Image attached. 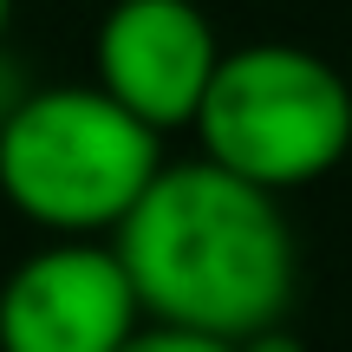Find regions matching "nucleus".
<instances>
[{"label":"nucleus","mask_w":352,"mask_h":352,"mask_svg":"<svg viewBox=\"0 0 352 352\" xmlns=\"http://www.w3.org/2000/svg\"><path fill=\"white\" fill-rule=\"evenodd\" d=\"M235 352H307V340L294 327H267V333H254V340H241Z\"/></svg>","instance_id":"7"},{"label":"nucleus","mask_w":352,"mask_h":352,"mask_svg":"<svg viewBox=\"0 0 352 352\" xmlns=\"http://www.w3.org/2000/svg\"><path fill=\"white\" fill-rule=\"evenodd\" d=\"M111 254L151 327L241 346L287 327L300 287V248L280 196L215 170L209 157L164 164L131 215L111 228Z\"/></svg>","instance_id":"1"},{"label":"nucleus","mask_w":352,"mask_h":352,"mask_svg":"<svg viewBox=\"0 0 352 352\" xmlns=\"http://www.w3.org/2000/svg\"><path fill=\"white\" fill-rule=\"evenodd\" d=\"M91 59L104 98L164 138L176 124H196V104L222 65V39L196 0H111Z\"/></svg>","instance_id":"5"},{"label":"nucleus","mask_w":352,"mask_h":352,"mask_svg":"<svg viewBox=\"0 0 352 352\" xmlns=\"http://www.w3.org/2000/svg\"><path fill=\"white\" fill-rule=\"evenodd\" d=\"M196 138L215 170L267 189H307L352 151V85L340 65L287 39L222 52L196 104Z\"/></svg>","instance_id":"3"},{"label":"nucleus","mask_w":352,"mask_h":352,"mask_svg":"<svg viewBox=\"0 0 352 352\" xmlns=\"http://www.w3.org/2000/svg\"><path fill=\"white\" fill-rule=\"evenodd\" d=\"M124 352H235V346L202 340V333H176V327H151V320H144V327L124 340Z\"/></svg>","instance_id":"6"},{"label":"nucleus","mask_w":352,"mask_h":352,"mask_svg":"<svg viewBox=\"0 0 352 352\" xmlns=\"http://www.w3.org/2000/svg\"><path fill=\"white\" fill-rule=\"evenodd\" d=\"M138 327L111 241H46L0 280V352H124Z\"/></svg>","instance_id":"4"},{"label":"nucleus","mask_w":352,"mask_h":352,"mask_svg":"<svg viewBox=\"0 0 352 352\" xmlns=\"http://www.w3.org/2000/svg\"><path fill=\"white\" fill-rule=\"evenodd\" d=\"M164 170V144L98 85H33L0 118V196L52 241H98Z\"/></svg>","instance_id":"2"},{"label":"nucleus","mask_w":352,"mask_h":352,"mask_svg":"<svg viewBox=\"0 0 352 352\" xmlns=\"http://www.w3.org/2000/svg\"><path fill=\"white\" fill-rule=\"evenodd\" d=\"M7 20H13V0H0V39H7Z\"/></svg>","instance_id":"8"}]
</instances>
